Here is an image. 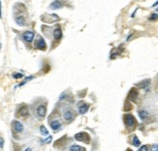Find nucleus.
Wrapping results in <instances>:
<instances>
[{
	"mask_svg": "<svg viewBox=\"0 0 158 151\" xmlns=\"http://www.w3.org/2000/svg\"><path fill=\"white\" fill-rule=\"evenodd\" d=\"M139 116L141 120H147L148 116H149V114H148V112L147 110H139Z\"/></svg>",
	"mask_w": 158,
	"mask_h": 151,
	"instance_id": "f3484780",
	"label": "nucleus"
},
{
	"mask_svg": "<svg viewBox=\"0 0 158 151\" xmlns=\"http://www.w3.org/2000/svg\"><path fill=\"white\" fill-rule=\"evenodd\" d=\"M50 127L51 129L53 130V131H59V130H61V128H62V123H61L59 120H54V121L50 122Z\"/></svg>",
	"mask_w": 158,
	"mask_h": 151,
	"instance_id": "9b49d317",
	"label": "nucleus"
},
{
	"mask_svg": "<svg viewBox=\"0 0 158 151\" xmlns=\"http://www.w3.org/2000/svg\"><path fill=\"white\" fill-rule=\"evenodd\" d=\"M36 114H37V116H38V118L43 119L47 114V105L44 104V103H40V104L37 105Z\"/></svg>",
	"mask_w": 158,
	"mask_h": 151,
	"instance_id": "20e7f679",
	"label": "nucleus"
},
{
	"mask_svg": "<svg viewBox=\"0 0 158 151\" xmlns=\"http://www.w3.org/2000/svg\"><path fill=\"white\" fill-rule=\"evenodd\" d=\"M156 20H157V13L152 14L149 17V21H156Z\"/></svg>",
	"mask_w": 158,
	"mask_h": 151,
	"instance_id": "b1692460",
	"label": "nucleus"
},
{
	"mask_svg": "<svg viewBox=\"0 0 158 151\" xmlns=\"http://www.w3.org/2000/svg\"><path fill=\"white\" fill-rule=\"evenodd\" d=\"M0 18H2V3L0 0Z\"/></svg>",
	"mask_w": 158,
	"mask_h": 151,
	"instance_id": "bb28decb",
	"label": "nucleus"
},
{
	"mask_svg": "<svg viewBox=\"0 0 158 151\" xmlns=\"http://www.w3.org/2000/svg\"><path fill=\"white\" fill-rule=\"evenodd\" d=\"M138 96H139L138 91H137V90H136L135 88H133L130 92H129L128 100H132V101H136L137 98H138Z\"/></svg>",
	"mask_w": 158,
	"mask_h": 151,
	"instance_id": "f8f14e48",
	"label": "nucleus"
},
{
	"mask_svg": "<svg viewBox=\"0 0 158 151\" xmlns=\"http://www.w3.org/2000/svg\"><path fill=\"white\" fill-rule=\"evenodd\" d=\"M15 22L18 25H20V27H23V25H25V17H23V16H18V17L15 18Z\"/></svg>",
	"mask_w": 158,
	"mask_h": 151,
	"instance_id": "dca6fc26",
	"label": "nucleus"
},
{
	"mask_svg": "<svg viewBox=\"0 0 158 151\" xmlns=\"http://www.w3.org/2000/svg\"><path fill=\"white\" fill-rule=\"evenodd\" d=\"M147 150H148V146L147 145H143L141 147H140V151H147Z\"/></svg>",
	"mask_w": 158,
	"mask_h": 151,
	"instance_id": "a878e982",
	"label": "nucleus"
},
{
	"mask_svg": "<svg viewBox=\"0 0 158 151\" xmlns=\"http://www.w3.org/2000/svg\"><path fill=\"white\" fill-rule=\"evenodd\" d=\"M69 150H71V151H85V148L81 147V146H79V145H72L69 147Z\"/></svg>",
	"mask_w": 158,
	"mask_h": 151,
	"instance_id": "6ab92c4d",
	"label": "nucleus"
},
{
	"mask_svg": "<svg viewBox=\"0 0 158 151\" xmlns=\"http://www.w3.org/2000/svg\"><path fill=\"white\" fill-rule=\"evenodd\" d=\"M149 84H150V80L147 79V80H143V81L140 82V83H137L135 86L138 87L139 89H145L149 86Z\"/></svg>",
	"mask_w": 158,
	"mask_h": 151,
	"instance_id": "2eb2a0df",
	"label": "nucleus"
},
{
	"mask_svg": "<svg viewBox=\"0 0 158 151\" xmlns=\"http://www.w3.org/2000/svg\"><path fill=\"white\" fill-rule=\"evenodd\" d=\"M74 138L77 141H82V142H85V143H87V144H89L90 141H91L90 136H89L87 133H85V132H80V133H77L74 136Z\"/></svg>",
	"mask_w": 158,
	"mask_h": 151,
	"instance_id": "f03ea898",
	"label": "nucleus"
},
{
	"mask_svg": "<svg viewBox=\"0 0 158 151\" xmlns=\"http://www.w3.org/2000/svg\"><path fill=\"white\" fill-rule=\"evenodd\" d=\"M52 136H47V138H45V140H41V143H50L51 141H52Z\"/></svg>",
	"mask_w": 158,
	"mask_h": 151,
	"instance_id": "5701e85b",
	"label": "nucleus"
},
{
	"mask_svg": "<svg viewBox=\"0 0 158 151\" xmlns=\"http://www.w3.org/2000/svg\"><path fill=\"white\" fill-rule=\"evenodd\" d=\"M18 115L21 117H27L29 115V108L27 105L22 104L18 109Z\"/></svg>",
	"mask_w": 158,
	"mask_h": 151,
	"instance_id": "0eeeda50",
	"label": "nucleus"
},
{
	"mask_svg": "<svg viewBox=\"0 0 158 151\" xmlns=\"http://www.w3.org/2000/svg\"><path fill=\"white\" fill-rule=\"evenodd\" d=\"M4 138H0V148H3L4 147Z\"/></svg>",
	"mask_w": 158,
	"mask_h": 151,
	"instance_id": "393cba45",
	"label": "nucleus"
},
{
	"mask_svg": "<svg viewBox=\"0 0 158 151\" xmlns=\"http://www.w3.org/2000/svg\"><path fill=\"white\" fill-rule=\"evenodd\" d=\"M31 79H33V76H29V77H27V78H25V80H23V81L22 82V83H20V85H19V87H21V86H23V85H25V83H27V82L29 81V80H31Z\"/></svg>",
	"mask_w": 158,
	"mask_h": 151,
	"instance_id": "4be33fe9",
	"label": "nucleus"
},
{
	"mask_svg": "<svg viewBox=\"0 0 158 151\" xmlns=\"http://www.w3.org/2000/svg\"><path fill=\"white\" fill-rule=\"evenodd\" d=\"M132 144L134 146H136V147H139V146L141 145V141L136 134H133V136H132Z\"/></svg>",
	"mask_w": 158,
	"mask_h": 151,
	"instance_id": "a211bd4d",
	"label": "nucleus"
},
{
	"mask_svg": "<svg viewBox=\"0 0 158 151\" xmlns=\"http://www.w3.org/2000/svg\"><path fill=\"white\" fill-rule=\"evenodd\" d=\"M35 47L41 51H45L47 49V45H46L45 40L42 38L41 36L37 37V39L35 40Z\"/></svg>",
	"mask_w": 158,
	"mask_h": 151,
	"instance_id": "423d86ee",
	"label": "nucleus"
},
{
	"mask_svg": "<svg viewBox=\"0 0 158 151\" xmlns=\"http://www.w3.org/2000/svg\"><path fill=\"white\" fill-rule=\"evenodd\" d=\"M45 17L47 18H49V20H46L45 21V23H55V22H58L59 20H60V18H59V16L58 15H56V14H45Z\"/></svg>",
	"mask_w": 158,
	"mask_h": 151,
	"instance_id": "ddd939ff",
	"label": "nucleus"
},
{
	"mask_svg": "<svg viewBox=\"0 0 158 151\" xmlns=\"http://www.w3.org/2000/svg\"><path fill=\"white\" fill-rule=\"evenodd\" d=\"M89 108H90V104L89 103H81L80 102L78 104V111L80 114H85L88 112Z\"/></svg>",
	"mask_w": 158,
	"mask_h": 151,
	"instance_id": "1a4fd4ad",
	"label": "nucleus"
},
{
	"mask_svg": "<svg viewBox=\"0 0 158 151\" xmlns=\"http://www.w3.org/2000/svg\"><path fill=\"white\" fill-rule=\"evenodd\" d=\"M23 38L27 43H31L34 39V33L32 31H25L23 34Z\"/></svg>",
	"mask_w": 158,
	"mask_h": 151,
	"instance_id": "6e6552de",
	"label": "nucleus"
},
{
	"mask_svg": "<svg viewBox=\"0 0 158 151\" xmlns=\"http://www.w3.org/2000/svg\"><path fill=\"white\" fill-rule=\"evenodd\" d=\"M123 120H124V124L127 128H130V129H133L134 127L137 125V120L135 116L131 113H126L124 114L123 116Z\"/></svg>",
	"mask_w": 158,
	"mask_h": 151,
	"instance_id": "f257e3e1",
	"label": "nucleus"
},
{
	"mask_svg": "<svg viewBox=\"0 0 158 151\" xmlns=\"http://www.w3.org/2000/svg\"><path fill=\"white\" fill-rule=\"evenodd\" d=\"M156 6H157V2H155L154 5H152V7H156Z\"/></svg>",
	"mask_w": 158,
	"mask_h": 151,
	"instance_id": "cd10ccee",
	"label": "nucleus"
},
{
	"mask_svg": "<svg viewBox=\"0 0 158 151\" xmlns=\"http://www.w3.org/2000/svg\"><path fill=\"white\" fill-rule=\"evenodd\" d=\"M62 34H63V32H62V29H61V27L57 25V27L55 28V29H54V31H53L54 39H55L56 41H59V40L62 38Z\"/></svg>",
	"mask_w": 158,
	"mask_h": 151,
	"instance_id": "9d476101",
	"label": "nucleus"
},
{
	"mask_svg": "<svg viewBox=\"0 0 158 151\" xmlns=\"http://www.w3.org/2000/svg\"><path fill=\"white\" fill-rule=\"evenodd\" d=\"M12 130L15 133L21 134L23 132V125L20 121H18V120H13L12 121Z\"/></svg>",
	"mask_w": 158,
	"mask_h": 151,
	"instance_id": "39448f33",
	"label": "nucleus"
},
{
	"mask_svg": "<svg viewBox=\"0 0 158 151\" xmlns=\"http://www.w3.org/2000/svg\"><path fill=\"white\" fill-rule=\"evenodd\" d=\"M63 7V3H62L61 0H55L51 3L50 8H52L53 10H57V9H61Z\"/></svg>",
	"mask_w": 158,
	"mask_h": 151,
	"instance_id": "4468645a",
	"label": "nucleus"
},
{
	"mask_svg": "<svg viewBox=\"0 0 158 151\" xmlns=\"http://www.w3.org/2000/svg\"><path fill=\"white\" fill-rule=\"evenodd\" d=\"M12 76H13L15 79H20V78H23V73H20V72H14L13 74H12Z\"/></svg>",
	"mask_w": 158,
	"mask_h": 151,
	"instance_id": "412c9836",
	"label": "nucleus"
},
{
	"mask_svg": "<svg viewBox=\"0 0 158 151\" xmlns=\"http://www.w3.org/2000/svg\"><path fill=\"white\" fill-rule=\"evenodd\" d=\"M1 47H2V45H1V44H0V50H1Z\"/></svg>",
	"mask_w": 158,
	"mask_h": 151,
	"instance_id": "c85d7f7f",
	"label": "nucleus"
},
{
	"mask_svg": "<svg viewBox=\"0 0 158 151\" xmlns=\"http://www.w3.org/2000/svg\"><path fill=\"white\" fill-rule=\"evenodd\" d=\"M63 119L65 120V122H67V123H71L75 117L74 111L71 109V108H65V109H63Z\"/></svg>",
	"mask_w": 158,
	"mask_h": 151,
	"instance_id": "7ed1b4c3",
	"label": "nucleus"
},
{
	"mask_svg": "<svg viewBox=\"0 0 158 151\" xmlns=\"http://www.w3.org/2000/svg\"><path fill=\"white\" fill-rule=\"evenodd\" d=\"M40 134H41L43 136H47L49 134L48 130L46 129L45 126H41V127H40Z\"/></svg>",
	"mask_w": 158,
	"mask_h": 151,
	"instance_id": "aec40b11",
	"label": "nucleus"
}]
</instances>
